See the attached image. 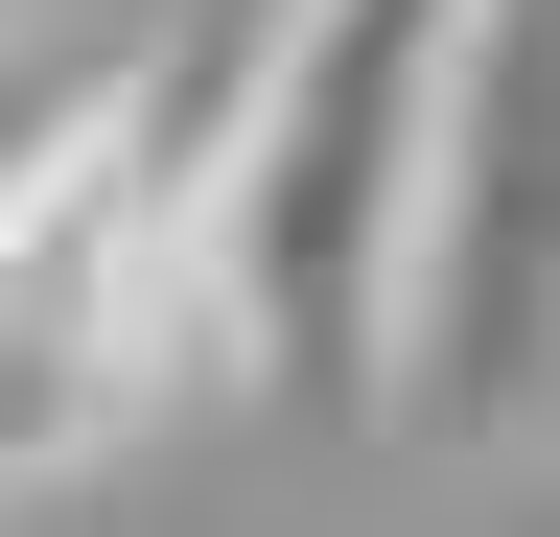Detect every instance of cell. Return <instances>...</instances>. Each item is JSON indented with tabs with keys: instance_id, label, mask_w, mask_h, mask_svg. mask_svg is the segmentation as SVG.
<instances>
[{
	"instance_id": "3",
	"label": "cell",
	"mask_w": 560,
	"mask_h": 537,
	"mask_svg": "<svg viewBox=\"0 0 560 537\" xmlns=\"http://www.w3.org/2000/svg\"><path fill=\"white\" fill-rule=\"evenodd\" d=\"M444 444L560 397V0H467L444 71V164H420V257H397V374Z\"/></svg>"
},
{
	"instance_id": "2",
	"label": "cell",
	"mask_w": 560,
	"mask_h": 537,
	"mask_svg": "<svg viewBox=\"0 0 560 537\" xmlns=\"http://www.w3.org/2000/svg\"><path fill=\"white\" fill-rule=\"evenodd\" d=\"M164 374H210L187 281V71H94L0 164V491L94 467Z\"/></svg>"
},
{
	"instance_id": "1",
	"label": "cell",
	"mask_w": 560,
	"mask_h": 537,
	"mask_svg": "<svg viewBox=\"0 0 560 537\" xmlns=\"http://www.w3.org/2000/svg\"><path fill=\"white\" fill-rule=\"evenodd\" d=\"M467 0H257L234 71H187V281L210 374L257 397H374L397 374V257L444 164Z\"/></svg>"
}]
</instances>
